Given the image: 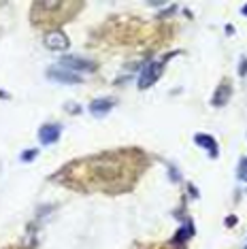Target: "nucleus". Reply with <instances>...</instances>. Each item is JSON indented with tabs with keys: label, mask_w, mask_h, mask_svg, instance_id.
Listing matches in <instances>:
<instances>
[{
	"label": "nucleus",
	"mask_w": 247,
	"mask_h": 249,
	"mask_svg": "<svg viewBox=\"0 0 247 249\" xmlns=\"http://www.w3.org/2000/svg\"><path fill=\"white\" fill-rule=\"evenodd\" d=\"M196 145H200V147H205L207 151L213 156V158H217V151H220V147H217L215 143V139L213 137H207V134H196Z\"/></svg>",
	"instance_id": "8"
},
{
	"label": "nucleus",
	"mask_w": 247,
	"mask_h": 249,
	"mask_svg": "<svg viewBox=\"0 0 247 249\" xmlns=\"http://www.w3.org/2000/svg\"><path fill=\"white\" fill-rule=\"evenodd\" d=\"M36 156H38V149H28L26 154H21V162H30V160H35Z\"/></svg>",
	"instance_id": "10"
},
{
	"label": "nucleus",
	"mask_w": 247,
	"mask_h": 249,
	"mask_svg": "<svg viewBox=\"0 0 247 249\" xmlns=\"http://www.w3.org/2000/svg\"><path fill=\"white\" fill-rule=\"evenodd\" d=\"M188 234H192V228H183V230H179L175 241H185V239H188Z\"/></svg>",
	"instance_id": "11"
},
{
	"label": "nucleus",
	"mask_w": 247,
	"mask_h": 249,
	"mask_svg": "<svg viewBox=\"0 0 247 249\" xmlns=\"http://www.w3.org/2000/svg\"><path fill=\"white\" fill-rule=\"evenodd\" d=\"M243 15H247V4H245V7H243Z\"/></svg>",
	"instance_id": "14"
},
{
	"label": "nucleus",
	"mask_w": 247,
	"mask_h": 249,
	"mask_svg": "<svg viewBox=\"0 0 247 249\" xmlns=\"http://www.w3.org/2000/svg\"><path fill=\"white\" fill-rule=\"evenodd\" d=\"M245 249H247V247H245Z\"/></svg>",
	"instance_id": "15"
},
{
	"label": "nucleus",
	"mask_w": 247,
	"mask_h": 249,
	"mask_svg": "<svg viewBox=\"0 0 247 249\" xmlns=\"http://www.w3.org/2000/svg\"><path fill=\"white\" fill-rule=\"evenodd\" d=\"M45 47L52 49V52H66V49L71 47V41H69V36H66L64 32L52 30V32L45 35Z\"/></svg>",
	"instance_id": "1"
},
{
	"label": "nucleus",
	"mask_w": 247,
	"mask_h": 249,
	"mask_svg": "<svg viewBox=\"0 0 247 249\" xmlns=\"http://www.w3.org/2000/svg\"><path fill=\"white\" fill-rule=\"evenodd\" d=\"M160 75H162V62H149V64L143 69L141 77H139V88L141 89L149 88L151 83H156V79Z\"/></svg>",
	"instance_id": "2"
},
{
	"label": "nucleus",
	"mask_w": 247,
	"mask_h": 249,
	"mask_svg": "<svg viewBox=\"0 0 247 249\" xmlns=\"http://www.w3.org/2000/svg\"><path fill=\"white\" fill-rule=\"evenodd\" d=\"M113 105L115 103L111 98H98V100H94V103L89 105V113H92V115H96V117H105L106 113L113 109Z\"/></svg>",
	"instance_id": "7"
},
{
	"label": "nucleus",
	"mask_w": 247,
	"mask_h": 249,
	"mask_svg": "<svg viewBox=\"0 0 247 249\" xmlns=\"http://www.w3.org/2000/svg\"><path fill=\"white\" fill-rule=\"evenodd\" d=\"M228 226H234V224H237V217H234V215H230V217H228V222H226Z\"/></svg>",
	"instance_id": "13"
},
{
	"label": "nucleus",
	"mask_w": 247,
	"mask_h": 249,
	"mask_svg": "<svg viewBox=\"0 0 247 249\" xmlns=\"http://www.w3.org/2000/svg\"><path fill=\"white\" fill-rule=\"evenodd\" d=\"M239 179L247 181V158H243L241 164H239Z\"/></svg>",
	"instance_id": "9"
},
{
	"label": "nucleus",
	"mask_w": 247,
	"mask_h": 249,
	"mask_svg": "<svg viewBox=\"0 0 247 249\" xmlns=\"http://www.w3.org/2000/svg\"><path fill=\"white\" fill-rule=\"evenodd\" d=\"M38 139H41L43 145H52L60 139V126L55 124H45V126L38 130Z\"/></svg>",
	"instance_id": "5"
},
{
	"label": "nucleus",
	"mask_w": 247,
	"mask_h": 249,
	"mask_svg": "<svg viewBox=\"0 0 247 249\" xmlns=\"http://www.w3.org/2000/svg\"><path fill=\"white\" fill-rule=\"evenodd\" d=\"M230 94H232V88H230V83H228V81H222L220 86H217L215 94H213L211 105H213V107H224V105L228 103Z\"/></svg>",
	"instance_id": "6"
},
{
	"label": "nucleus",
	"mask_w": 247,
	"mask_h": 249,
	"mask_svg": "<svg viewBox=\"0 0 247 249\" xmlns=\"http://www.w3.org/2000/svg\"><path fill=\"white\" fill-rule=\"evenodd\" d=\"M239 75L241 77L247 75V58H241V62H239Z\"/></svg>",
	"instance_id": "12"
},
{
	"label": "nucleus",
	"mask_w": 247,
	"mask_h": 249,
	"mask_svg": "<svg viewBox=\"0 0 247 249\" xmlns=\"http://www.w3.org/2000/svg\"><path fill=\"white\" fill-rule=\"evenodd\" d=\"M47 79L52 81H60V83H81V77L77 72H71L66 69H49L47 71Z\"/></svg>",
	"instance_id": "4"
},
{
	"label": "nucleus",
	"mask_w": 247,
	"mask_h": 249,
	"mask_svg": "<svg viewBox=\"0 0 247 249\" xmlns=\"http://www.w3.org/2000/svg\"><path fill=\"white\" fill-rule=\"evenodd\" d=\"M60 64H62V69H66V71H71V72H77V71L92 72V71H96L94 62H88V60H83V58H77V55H66V58L60 60Z\"/></svg>",
	"instance_id": "3"
}]
</instances>
